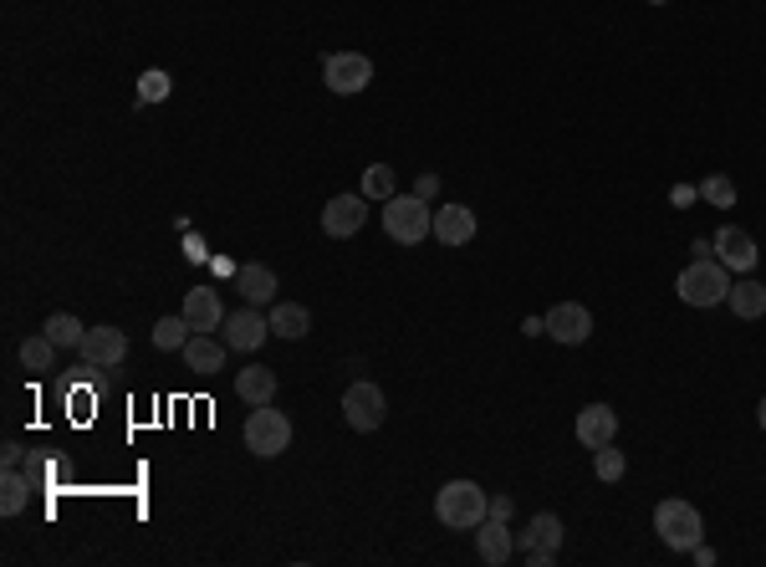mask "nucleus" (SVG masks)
I'll return each instance as SVG.
<instances>
[{
	"mask_svg": "<svg viewBox=\"0 0 766 567\" xmlns=\"http://www.w3.org/2000/svg\"><path fill=\"white\" fill-rule=\"evenodd\" d=\"M491 517H506V521H511V496H491Z\"/></svg>",
	"mask_w": 766,
	"mask_h": 567,
	"instance_id": "obj_34",
	"label": "nucleus"
},
{
	"mask_svg": "<svg viewBox=\"0 0 766 567\" xmlns=\"http://www.w3.org/2000/svg\"><path fill=\"white\" fill-rule=\"evenodd\" d=\"M756 424H762V430H766V399H762V409H756Z\"/></svg>",
	"mask_w": 766,
	"mask_h": 567,
	"instance_id": "obj_39",
	"label": "nucleus"
},
{
	"mask_svg": "<svg viewBox=\"0 0 766 567\" xmlns=\"http://www.w3.org/2000/svg\"><path fill=\"white\" fill-rule=\"evenodd\" d=\"M711 256H716V241H695L690 246V261H711Z\"/></svg>",
	"mask_w": 766,
	"mask_h": 567,
	"instance_id": "obj_32",
	"label": "nucleus"
},
{
	"mask_svg": "<svg viewBox=\"0 0 766 567\" xmlns=\"http://www.w3.org/2000/svg\"><path fill=\"white\" fill-rule=\"evenodd\" d=\"M521 333H527V337H536V333H547V318H527V322H521Z\"/></svg>",
	"mask_w": 766,
	"mask_h": 567,
	"instance_id": "obj_36",
	"label": "nucleus"
},
{
	"mask_svg": "<svg viewBox=\"0 0 766 567\" xmlns=\"http://www.w3.org/2000/svg\"><path fill=\"white\" fill-rule=\"evenodd\" d=\"M184 256H189V261H205V241H200V235H184Z\"/></svg>",
	"mask_w": 766,
	"mask_h": 567,
	"instance_id": "obj_31",
	"label": "nucleus"
},
{
	"mask_svg": "<svg viewBox=\"0 0 766 567\" xmlns=\"http://www.w3.org/2000/svg\"><path fill=\"white\" fill-rule=\"evenodd\" d=\"M83 363L87 368H118L123 358H128V333L123 328H113V322H102V328H87V337H83Z\"/></svg>",
	"mask_w": 766,
	"mask_h": 567,
	"instance_id": "obj_8",
	"label": "nucleus"
},
{
	"mask_svg": "<svg viewBox=\"0 0 766 567\" xmlns=\"http://www.w3.org/2000/svg\"><path fill=\"white\" fill-rule=\"evenodd\" d=\"M434 517H440V527H450V532H475L491 517V496L475 481H450V485H440V496H434Z\"/></svg>",
	"mask_w": 766,
	"mask_h": 567,
	"instance_id": "obj_1",
	"label": "nucleus"
},
{
	"mask_svg": "<svg viewBox=\"0 0 766 567\" xmlns=\"http://www.w3.org/2000/svg\"><path fill=\"white\" fill-rule=\"evenodd\" d=\"M21 455H26V451H21V445H5V451H0V460H5V470H11V466H21Z\"/></svg>",
	"mask_w": 766,
	"mask_h": 567,
	"instance_id": "obj_37",
	"label": "nucleus"
},
{
	"mask_svg": "<svg viewBox=\"0 0 766 567\" xmlns=\"http://www.w3.org/2000/svg\"><path fill=\"white\" fill-rule=\"evenodd\" d=\"M700 195H705L711 205H720V210H731V205H736V184L726 180V174H711V180L700 184Z\"/></svg>",
	"mask_w": 766,
	"mask_h": 567,
	"instance_id": "obj_29",
	"label": "nucleus"
},
{
	"mask_svg": "<svg viewBox=\"0 0 766 567\" xmlns=\"http://www.w3.org/2000/svg\"><path fill=\"white\" fill-rule=\"evenodd\" d=\"M383 231L388 241H399V246H424L434 235V210L424 195H394V200H383Z\"/></svg>",
	"mask_w": 766,
	"mask_h": 567,
	"instance_id": "obj_2",
	"label": "nucleus"
},
{
	"mask_svg": "<svg viewBox=\"0 0 766 567\" xmlns=\"http://www.w3.org/2000/svg\"><path fill=\"white\" fill-rule=\"evenodd\" d=\"M184 368H195V373H220L225 368V358H231V348H225V337H210V333H195L189 343H184Z\"/></svg>",
	"mask_w": 766,
	"mask_h": 567,
	"instance_id": "obj_18",
	"label": "nucleus"
},
{
	"mask_svg": "<svg viewBox=\"0 0 766 567\" xmlns=\"http://www.w3.org/2000/svg\"><path fill=\"white\" fill-rule=\"evenodd\" d=\"M726 307H731L741 322L766 318V286L756 282V276H741V282H731V297H726Z\"/></svg>",
	"mask_w": 766,
	"mask_h": 567,
	"instance_id": "obj_20",
	"label": "nucleus"
},
{
	"mask_svg": "<svg viewBox=\"0 0 766 567\" xmlns=\"http://www.w3.org/2000/svg\"><path fill=\"white\" fill-rule=\"evenodd\" d=\"M650 5H669V0H650Z\"/></svg>",
	"mask_w": 766,
	"mask_h": 567,
	"instance_id": "obj_40",
	"label": "nucleus"
},
{
	"mask_svg": "<svg viewBox=\"0 0 766 567\" xmlns=\"http://www.w3.org/2000/svg\"><path fill=\"white\" fill-rule=\"evenodd\" d=\"M475 231H481V220H475L470 205H440L434 210V241L440 246H470Z\"/></svg>",
	"mask_w": 766,
	"mask_h": 567,
	"instance_id": "obj_14",
	"label": "nucleus"
},
{
	"mask_svg": "<svg viewBox=\"0 0 766 567\" xmlns=\"http://www.w3.org/2000/svg\"><path fill=\"white\" fill-rule=\"evenodd\" d=\"M235 286H240V297L250 307H261V301H276V271L261 267V261H250V267L235 271Z\"/></svg>",
	"mask_w": 766,
	"mask_h": 567,
	"instance_id": "obj_21",
	"label": "nucleus"
},
{
	"mask_svg": "<svg viewBox=\"0 0 766 567\" xmlns=\"http://www.w3.org/2000/svg\"><path fill=\"white\" fill-rule=\"evenodd\" d=\"M623 470H629V460H623V451H614V445H603V451H593V476L598 481H623Z\"/></svg>",
	"mask_w": 766,
	"mask_h": 567,
	"instance_id": "obj_28",
	"label": "nucleus"
},
{
	"mask_svg": "<svg viewBox=\"0 0 766 567\" xmlns=\"http://www.w3.org/2000/svg\"><path fill=\"white\" fill-rule=\"evenodd\" d=\"M271 333L286 337V343H297V337L312 333V312H307L301 301H276V307H271Z\"/></svg>",
	"mask_w": 766,
	"mask_h": 567,
	"instance_id": "obj_22",
	"label": "nucleus"
},
{
	"mask_svg": "<svg viewBox=\"0 0 766 567\" xmlns=\"http://www.w3.org/2000/svg\"><path fill=\"white\" fill-rule=\"evenodd\" d=\"M475 552H481V563H491V567H506L517 557V532L506 527V517H485L481 527H475Z\"/></svg>",
	"mask_w": 766,
	"mask_h": 567,
	"instance_id": "obj_13",
	"label": "nucleus"
},
{
	"mask_svg": "<svg viewBox=\"0 0 766 567\" xmlns=\"http://www.w3.org/2000/svg\"><path fill=\"white\" fill-rule=\"evenodd\" d=\"M578 445L583 451H603V445H614V434H618V415L608 409V404H588V409H578Z\"/></svg>",
	"mask_w": 766,
	"mask_h": 567,
	"instance_id": "obj_15",
	"label": "nucleus"
},
{
	"mask_svg": "<svg viewBox=\"0 0 766 567\" xmlns=\"http://www.w3.org/2000/svg\"><path fill=\"white\" fill-rule=\"evenodd\" d=\"M690 557H695V563H700V567H711V563H716V552L705 547V542H700V547H695V552H690Z\"/></svg>",
	"mask_w": 766,
	"mask_h": 567,
	"instance_id": "obj_38",
	"label": "nucleus"
},
{
	"mask_svg": "<svg viewBox=\"0 0 766 567\" xmlns=\"http://www.w3.org/2000/svg\"><path fill=\"white\" fill-rule=\"evenodd\" d=\"M368 220V200L363 195H333V200L322 205V231L333 235V241H348V235L363 231Z\"/></svg>",
	"mask_w": 766,
	"mask_h": 567,
	"instance_id": "obj_12",
	"label": "nucleus"
},
{
	"mask_svg": "<svg viewBox=\"0 0 766 567\" xmlns=\"http://www.w3.org/2000/svg\"><path fill=\"white\" fill-rule=\"evenodd\" d=\"M322 83L333 87L337 98H358V93H368V83H373V62H368L363 51H333V57L322 62Z\"/></svg>",
	"mask_w": 766,
	"mask_h": 567,
	"instance_id": "obj_6",
	"label": "nucleus"
},
{
	"mask_svg": "<svg viewBox=\"0 0 766 567\" xmlns=\"http://www.w3.org/2000/svg\"><path fill=\"white\" fill-rule=\"evenodd\" d=\"M675 292H680L684 307H720V301L731 297V271L720 267L716 256H711V261H690V267L680 271Z\"/></svg>",
	"mask_w": 766,
	"mask_h": 567,
	"instance_id": "obj_4",
	"label": "nucleus"
},
{
	"mask_svg": "<svg viewBox=\"0 0 766 567\" xmlns=\"http://www.w3.org/2000/svg\"><path fill=\"white\" fill-rule=\"evenodd\" d=\"M716 261L726 271H736V276H751L756 261H762V250H756V241H751L741 225H720L716 231Z\"/></svg>",
	"mask_w": 766,
	"mask_h": 567,
	"instance_id": "obj_9",
	"label": "nucleus"
},
{
	"mask_svg": "<svg viewBox=\"0 0 766 567\" xmlns=\"http://www.w3.org/2000/svg\"><path fill=\"white\" fill-rule=\"evenodd\" d=\"M383 415H388V399H383L379 384H368V379L348 384V394H343V419H348V430L373 434L383 424Z\"/></svg>",
	"mask_w": 766,
	"mask_h": 567,
	"instance_id": "obj_7",
	"label": "nucleus"
},
{
	"mask_svg": "<svg viewBox=\"0 0 766 567\" xmlns=\"http://www.w3.org/2000/svg\"><path fill=\"white\" fill-rule=\"evenodd\" d=\"M41 333L57 343V348H83V337H87V328L72 312H51L47 322H41Z\"/></svg>",
	"mask_w": 766,
	"mask_h": 567,
	"instance_id": "obj_25",
	"label": "nucleus"
},
{
	"mask_svg": "<svg viewBox=\"0 0 766 567\" xmlns=\"http://www.w3.org/2000/svg\"><path fill=\"white\" fill-rule=\"evenodd\" d=\"M358 195H363V200H394V195H399V174H394V169L388 164H368L363 169V184H358Z\"/></svg>",
	"mask_w": 766,
	"mask_h": 567,
	"instance_id": "obj_23",
	"label": "nucleus"
},
{
	"mask_svg": "<svg viewBox=\"0 0 766 567\" xmlns=\"http://www.w3.org/2000/svg\"><path fill=\"white\" fill-rule=\"evenodd\" d=\"M588 333H593V312H588L583 301H557V307L547 312V337H552V343L578 348V343H588Z\"/></svg>",
	"mask_w": 766,
	"mask_h": 567,
	"instance_id": "obj_10",
	"label": "nucleus"
},
{
	"mask_svg": "<svg viewBox=\"0 0 766 567\" xmlns=\"http://www.w3.org/2000/svg\"><path fill=\"white\" fill-rule=\"evenodd\" d=\"M51 353H57V343H51L47 333H36V337H26V343H21V363L32 368V373H47Z\"/></svg>",
	"mask_w": 766,
	"mask_h": 567,
	"instance_id": "obj_27",
	"label": "nucleus"
},
{
	"mask_svg": "<svg viewBox=\"0 0 766 567\" xmlns=\"http://www.w3.org/2000/svg\"><path fill=\"white\" fill-rule=\"evenodd\" d=\"M654 532H659V542H665L669 552H695L700 542H705V521H700V511L690 501L669 496L654 506Z\"/></svg>",
	"mask_w": 766,
	"mask_h": 567,
	"instance_id": "obj_3",
	"label": "nucleus"
},
{
	"mask_svg": "<svg viewBox=\"0 0 766 567\" xmlns=\"http://www.w3.org/2000/svg\"><path fill=\"white\" fill-rule=\"evenodd\" d=\"M189 337H195V328H189L184 312H180V318H159V322H153V348H159V353H180Z\"/></svg>",
	"mask_w": 766,
	"mask_h": 567,
	"instance_id": "obj_26",
	"label": "nucleus"
},
{
	"mask_svg": "<svg viewBox=\"0 0 766 567\" xmlns=\"http://www.w3.org/2000/svg\"><path fill=\"white\" fill-rule=\"evenodd\" d=\"M669 200H675V205H680V210H684V205L695 200V189H690V184H675V189H669Z\"/></svg>",
	"mask_w": 766,
	"mask_h": 567,
	"instance_id": "obj_33",
	"label": "nucleus"
},
{
	"mask_svg": "<svg viewBox=\"0 0 766 567\" xmlns=\"http://www.w3.org/2000/svg\"><path fill=\"white\" fill-rule=\"evenodd\" d=\"M184 318H189V328H195V333H210V328H220V322H225V307H220L215 286H195V292L184 297Z\"/></svg>",
	"mask_w": 766,
	"mask_h": 567,
	"instance_id": "obj_17",
	"label": "nucleus"
},
{
	"mask_svg": "<svg viewBox=\"0 0 766 567\" xmlns=\"http://www.w3.org/2000/svg\"><path fill=\"white\" fill-rule=\"evenodd\" d=\"M235 399H246L250 409L256 404H276V368L267 363H250L235 373Z\"/></svg>",
	"mask_w": 766,
	"mask_h": 567,
	"instance_id": "obj_16",
	"label": "nucleus"
},
{
	"mask_svg": "<svg viewBox=\"0 0 766 567\" xmlns=\"http://www.w3.org/2000/svg\"><path fill=\"white\" fill-rule=\"evenodd\" d=\"M292 445V419L282 409H271V404H256L246 419V451L271 460V455H282Z\"/></svg>",
	"mask_w": 766,
	"mask_h": 567,
	"instance_id": "obj_5",
	"label": "nucleus"
},
{
	"mask_svg": "<svg viewBox=\"0 0 766 567\" xmlns=\"http://www.w3.org/2000/svg\"><path fill=\"white\" fill-rule=\"evenodd\" d=\"M26 501H32V476H21V470L11 466L5 481H0V511H5V517H21Z\"/></svg>",
	"mask_w": 766,
	"mask_h": 567,
	"instance_id": "obj_24",
	"label": "nucleus"
},
{
	"mask_svg": "<svg viewBox=\"0 0 766 567\" xmlns=\"http://www.w3.org/2000/svg\"><path fill=\"white\" fill-rule=\"evenodd\" d=\"M220 328H225V348H231V353H256L271 337V318H261L250 301L240 307V312H231Z\"/></svg>",
	"mask_w": 766,
	"mask_h": 567,
	"instance_id": "obj_11",
	"label": "nucleus"
},
{
	"mask_svg": "<svg viewBox=\"0 0 766 567\" xmlns=\"http://www.w3.org/2000/svg\"><path fill=\"white\" fill-rule=\"evenodd\" d=\"M521 552H563V517L552 511H536L521 532Z\"/></svg>",
	"mask_w": 766,
	"mask_h": 567,
	"instance_id": "obj_19",
	"label": "nucleus"
},
{
	"mask_svg": "<svg viewBox=\"0 0 766 567\" xmlns=\"http://www.w3.org/2000/svg\"><path fill=\"white\" fill-rule=\"evenodd\" d=\"M169 98V72H144L138 77V102H164Z\"/></svg>",
	"mask_w": 766,
	"mask_h": 567,
	"instance_id": "obj_30",
	"label": "nucleus"
},
{
	"mask_svg": "<svg viewBox=\"0 0 766 567\" xmlns=\"http://www.w3.org/2000/svg\"><path fill=\"white\" fill-rule=\"evenodd\" d=\"M521 557H527L532 567H552V563H557V552H521Z\"/></svg>",
	"mask_w": 766,
	"mask_h": 567,
	"instance_id": "obj_35",
	"label": "nucleus"
}]
</instances>
